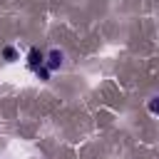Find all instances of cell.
<instances>
[{
	"instance_id": "cell-1",
	"label": "cell",
	"mask_w": 159,
	"mask_h": 159,
	"mask_svg": "<svg viewBox=\"0 0 159 159\" xmlns=\"http://www.w3.org/2000/svg\"><path fill=\"white\" fill-rule=\"evenodd\" d=\"M62 65H65V52H62V50L55 47V50H50V52L45 55V67H47L50 72H52V70H60Z\"/></svg>"
},
{
	"instance_id": "cell-2",
	"label": "cell",
	"mask_w": 159,
	"mask_h": 159,
	"mask_svg": "<svg viewBox=\"0 0 159 159\" xmlns=\"http://www.w3.org/2000/svg\"><path fill=\"white\" fill-rule=\"evenodd\" d=\"M42 65H45V55H42L37 47H30V52H27V67H30L32 72H37Z\"/></svg>"
},
{
	"instance_id": "cell-3",
	"label": "cell",
	"mask_w": 159,
	"mask_h": 159,
	"mask_svg": "<svg viewBox=\"0 0 159 159\" xmlns=\"http://www.w3.org/2000/svg\"><path fill=\"white\" fill-rule=\"evenodd\" d=\"M2 57H5V60H7V62H15V60H17V50H15V47H10V45H7V47H5V50H2Z\"/></svg>"
},
{
	"instance_id": "cell-4",
	"label": "cell",
	"mask_w": 159,
	"mask_h": 159,
	"mask_svg": "<svg viewBox=\"0 0 159 159\" xmlns=\"http://www.w3.org/2000/svg\"><path fill=\"white\" fill-rule=\"evenodd\" d=\"M147 107H149V112H152V114H159V94H154V97H149V102H147Z\"/></svg>"
},
{
	"instance_id": "cell-5",
	"label": "cell",
	"mask_w": 159,
	"mask_h": 159,
	"mask_svg": "<svg viewBox=\"0 0 159 159\" xmlns=\"http://www.w3.org/2000/svg\"><path fill=\"white\" fill-rule=\"evenodd\" d=\"M35 75H37V77H40V80H50V70H47V67H45V65H42V67H40V70H37V72H35Z\"/></svg>"
}]
</instances>
